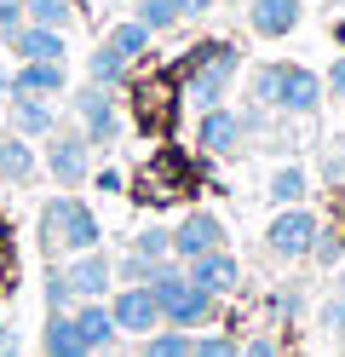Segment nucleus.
<instances>
[{
  "mask_svg": "<svg viewBox=\"0 0 345 357\" xmlns=\"http://www.w3.org/2000/svg\"><path fill=\"white\" fill-rule=\"evenodd\" d=\"M173 6H178V17H184V24H190V17H207V12L219 6V0H173Z\"/></svg>",
  "mask_w": 345,
  "mask_h": 357,
  "instance_id": "nucleus-37",
  "label": "nucleus"
},
{
  "mask_svg": "<svg viewBox=\"0 0 345 357\" xmlns=\"http://www.w3.org/2000/svg\"><path fill=\"white\" fill-rule=\"evenodd\" d=\"M224 6H247V0H224Z\"/></svg>",
  "mask_w": 345,
  "mask_h": 357,
  "instance_id": "nucleus-43",
  "label": "nucleus"
},
{
  "mask_svg": "<svg viewBox=\"0 0 345 357\" xmlns=\"http://www.w3.org/2000/svg\"><path fill=\"white\" fill-rule=\"evenodd\" d=\"M109 317H115V328H121V334H138V340H144L150 328H161V305H155V294H150L144 282H115Z\"/></svg>",
  "mask_w": 345,
  "mask_h": 357,
  "instance_id": "nucleus-9",
  "label": "nucleus"
},
{
  "mask_svg": "<svg viewBox=\"0 0 345 357\" xmlns=\"http://www.w3.org/2000/svg\"><path fill=\"white\" fill-rule=\"evenodd\" d=\"M69 109H75L81 132L92 139V150H98V144H115V139H121V98H115L109 86H98V81L75 86V93H69Z\"/></svg>",
  "mask_w": 345,
  "mask_h": 357,
  "instance_id": "nucleus-4",
  "label": "nucleus"
},
{
  "mask_svg": "<svg viewBox=\"0 0 345 357\" xmlns=\"http://www.w3.org/2000/svg\"><path fill=\"white\" fill-rule=\"evenodd\" d=\"M132 17H138V24H144L150 35H167V29H178V24H184L173 0H132Z\"/></svg>",
  "mask_w": 345,
  "mask_h": 357,
  "instance_id": "nucleus-24",
  "label": "nucleus"
},
{
  "mask_svg": "<svg viewBox=\"0 0 345 357\" xmlns=\"http://www.w3.org/2000/svg\"><path fill=\"white\" fill-rule=\"evenodd\" d=\"M276 81H282V63H253L247 93H253V104H259V109H270V104H276Z\"/></svg>",
  "mask_w": 345,
  "mask_h": 357,
  "instance_id": "nucleus-28",
  "label": "nucleus"
},
{
  "mask_svg": "<svg viewBox=\"0 0 345 357\" xmlns=\"http://www.w3.org/2000/svg\"><path fill=\"white\" fill-rule=\"evenodd\" d=\"M92 178H98V190H109V196L127 185V178H121V167H92Z\"/></svg>",
  "mask_w": 345,
  "mask_h": 357,
  "instance_id": "nucleus-38",
  "label": "nucleus"
},
{
  "mask_svg": "<svg viewBox=\"0 0 345 357\" xmlns=\"http://www.w3.org/2000/svg\"><path fill=\"white\" fill-rule=\"evenodd\" d=\"M334 294H339V300H345V265H339V277H334Z\"/></svg>",
  "mask_w": 345,
  "mask_h": 357,
  "instance_id": "nucleus-41",
  "label": "nucleus"
},
{
  "mask_svg": "<svg viewBox=\"0 0 345 357\" xmlns=\"http://www.w3.org/2000/svg\"><path fill=\"white\" fill-rule=\"evenodd\" d=\"M104 47H115L127 63H144V58H150V47H155V35H150L144 24H138V17H121V24H109Z\"/></svg>",
  "mask_w": 345,
  "mask_h": 357,
  "instance_id": "nucleus-21",
  "label": "nucleus"
},
{
  "mask_svg": "<svg viewBox=\"0 0 345 357\" xmlns=\"http://www.w3.org/2000/svg\"><path fill=\"white\" fill-rule=\"evenodd\" d=\"M23 17L46 29H69L75 24V0H23Z\"/></svg>",
  "mask_w": 345,
  "mask_h": 357,
  "instance_id": "nucleus-25",
  "label": "nucleus"
},
{
  "mask_svg": "<svg viewBox=\"0 0 345 357\" xmlns=\"http://www.w3.org/2000/svg\"><path fill=\"white\" fill-rule=\"evenodd\" d=\"M144 277H150V259H144V254L127 248L121 259H115V282H144Z\"/></svg>",
  "mask_w": 345,
  "mask_h": 357,
  "instance_id": "nucleus-30",
  "label": "nucleus"
},
{
  "mask_svg": "<svg viewBox=\"0 0 345 357\" xmlns=\"http://www.w3.org/2000/svg\"><path fill=\"white\" fill-rule=\"evenodd\" d=\"M213 248H230V236H224V219L213 208H190L173 225V259H201V254H213Z\"/></svg>",
  "mask_w": 345,
  "mask_h": 357,
  "instance_id": "nucleus-6",
  "label": "nucleus"
},
{
  "mask_svg": "<svg viewBox=\"0 0 345 357\" xmlns=\"http://www.w3.org/2000/svg\"><path fill=\"white\" fill-rule=\"evenodd\" d=\"M98 242H104V225H98V213H92L75 190H63V196L46 202V213H40V248L75 259L86 248H98Z\"/></svg>",
  "mask_w": 345,
  "mask_h": 357,
  "instance_id": "nucleus-2",
  "label": "nucleus"
},
{
  "mask_svg": "<svg viewBox=\"0 0 345 357\" xmlns=\"http://www.w3.org/2000/svg\"><path fill=\"white\" fill-rule=\"evenodd\" d=\"M17 24H29V17H23V0H0V40H6Z\"/></svg>",
  "mask_w": 345,
  "mask_h": 357,
  "instance_id": "nucleus-34",
  "label": "nucleus"
},
{
  "mask_svg": "<svg viewBox=\"0 0 345 357\" xmlns=\"http://www.w3.org/2000/svg\"><path fill=\"white\" fill-rule=\"evenodd\" d=\"M98 357H127V351H121V346H115V351H98Z\"/></svg>",
  "mask_w": 345,
  "mask_h": 357,
  "instance_id": "nucleus-42",
  "label": "nucleus"
},
{
  "mask_svg": "<svg viewBox=\"0 0 345 357\" xmlns=\"http://www.w3.org/2000/svg\"><path fill=\"white\" fill-rule=\"evenodd\" d=\"M265 196L276 208H305V196H311V173L299 167V162H282L270 173V185H265Z\"/></svg>",
  "mask_w": 345,
  "mask_h": 357,
  "instance_id": "nucleus-20",
  "label": "nucleus"
},
{
  "mask_svg": "<svg viewBox=\"0 0 345 357\" xmlns=\"http://www.w3.org/2000/svg\"><path fill=\"white\" fill-rule=\"evenodd\" d=\"M46 155H40V173H52L58 190H81L92 178V139L81 127H58L52 139H40Z\"/></svg>",
  "mask_w": 345,
  "mask_h": 357,
  "instance_id": "nucleus-3",
  "label": "nucleus"
},
{
  "mask_svg": "<svg viewBox=\"0 0 345 357\" xmlns=\"http://www.w3.org/2000/svg\"><path fill=\"white\" fill-rule=\"evenodd\" d=\"M0 357H17V346H12V328L0 323Z\"/></svg>",
  "mask_w": 345,
  "mask_h": 357,
  "instance_id": "nucleus-40",
  "label": "nucleus"
},
{
  "mask_svg": "<svg viewBox=\"0 0 345 357\" xmlns=\"http://www.w3.org/2000/svg\"><path fill=\"white\" fill-rule=\"evenodd\" d=\"M132 254H144L150 265L155 259H173V225H144L132 236Z\"/></svg>",
  "mask_w": 345,
  "mask_h": 357,
  "instance_id": "nucleus-27",
  "label": "nucleus"
},
{
  "mask_svg": "<svg viewBox=\"0 0 345 357\" xmlns=\"http://www.w3.org/2000/svg\"><path fill=\"white\" fill-rule=\"evenodd\" d=\"M6 98H12V70L0 63V109H6Z\"/></svg>",
  "mask_w": 345,
  "mask_h": 357,
  "instance_id": "nucleus-39",
  "label": "nucleus"
},
{
  "mask_svg": "<svg viewBox=\"0 0 345 357\" xmlns=\"http://www.w3.org/2000/svg\"><path fill=\"white\" fill-rule=\"evenodd\" d=\"M316 236H322V219L311 208H276V219L265 225V248L276 259H311Z\"/></svg>",
  "mask_w": 345,
  "mask_h": 357,
  "instance_id": "nucleus-5",
  "label": "nucleus"
},
{
  "mask_svg": "<svg viewBox=\"0 0 345 357\" xmlns=\"http://www.w3.org/2000/svg\"><path fill=\"white\" fill-rule=\"evenodd\" d=\"M138 357H190V334L161 323V328H150V334H144V346H138Z\"/></svg>",
  "mask_w": 345,
  "mask_h": 357,
  "instance_id": "nucleus-23",
  "label": "nucleus"
},
{
  "mask_svg": "<svg viewBox=\"0 0 345 357\" xmlns=\"http://www.w3.org/2000/svg\"><path fill=\"white\" fill-rule=\"evenodd\" d=\"M69 317H75V334L86 340L92 357L121 346V328H115V317H109V300H75V305H69Z\"/></svg>",
  "mask_w": 345,
  "mask_h": 357,
  "instance_id": "nucleus-15",
  "label": "nucleus"
},
{
  "mask_svg": "<svg viewBox=\"0 0 345 357\" xmlns=\"http://www.w3.org/2000/svg\"><path fill=\"white\" fill-rule=\"evenodd\" d=\"M40 357H92V351H86V340L75 334V317H69V311H46Z\"/></svg>",
  "mask_w": 345,
  "mask_h": 357,
  "instance_id": "nucleus-18",
  "label": "nucleus"
},
{
  "mask_svg": "<svg viewBox=\"0 0 345 357\" xmlns=\"http://www.w3.org/2000/svg\"><path fill=\"white\" fill-rule=\"evenodd\" d=\"M6 47H12L17 63H63V58H69L63 29H46V24H17V29L6 35Z\"/></svg>",
  "mask_w": 345,
  "mask_h": 357,
  "instance_id": "nucleus-12",
  "label": "nucleus"
},
{
  "mask_svg": "<svg viewBox=\"0 0 345 357\" xmlns=\"http://www.w3.org/2000/svg\"><path fill=\"white\" fill-rule=\"evenodd\" d=\"M276 311H282V317H299V311H305V294H299V288H282V294H276Z\"/></svg>",
  "mask_w": 345,
  "mask_h": 357,
  "instance_id": "nucleus-36",
  "label": "nucleus"
},
{
  "mask_svg": "<svg viewBox=\"0 0 345 357\" xmlns=\"http://www.w3.org/2000/svg\"><path fill=\"white\" fill-rule=\"evenodd\" d=\"M63 282H69V294L75 300H109L115 294V259L104 248H86L63 265Z\"/></svg>",
  "mask_w": 345,
  "mask_h": 357,
  "instance_id": "nucleus-10",
  "label": "nucleus"
},
{
  "mask_svg": "<svg viewBox=\"0 0 345 357\" xmlns=\"http://www.w3.org/2000/svg\"><path fill=\"white\" fill-rule=\"evenodd\" d=\"M316 317H322V328H328V334H345V300H339V294H328Z\"/></svg>",
  "mask_w": 345,
  "mask_h": 357,
  "instance_id": "nucleus-32",
  "label": "nucleus"
},
{
  "mask_svg": "<svg viewBox=\"0 0 345 357\" xmlns=\"http://www.w3.org/2000/svg\"><path fill=\"white\" fill-rule=\"evenodd\" d=\"M190 357H242V340L224 328H201V334H190Z\"/></svg>",
  "mask_w": 345,
  "mask_h": 357,
  "instance_id": "nucleus-26",
  "label": "nucleus"
},
{
  "mask_svg": "<svg viewBox=\"0 0 345 357\" xmlns=\"http://www.w3.org/2000/svg\"><path fill=\"white\" fill-rule=\"evenodd\" d=\"M242 144H247L242 109L213 104V109H201V116H196V150L201 155H242Z\"/></svg>",
  "mask_w": 345,
  "mask_h": 357,
  "instance_id": "nucleus-7",
  "label": "nucleus"
},
{
  "mask_svg": "<svg viewBox=\"0 0 345 357\" xmlns=\"http://www.w3.org/2000/svg\"><path fill=\"white\" fill-rule=\"evenodd\" d=\"M213 317H219V300H213V294H201V288H190V282H184L173 300H161V323H167V328L201 334Z\"/></svg>",
  "mask_w": 345,
  "mask_h": 357,
  "instance_id": "nucleus-14",
  "label": "nucleus"
},
{
  "mask_svg": "<svg viewBox=\"0 0 345 357\" xmlns=\"http://www.w3.org/2000/svg\"><path fill=\"white\" fill-rule=\"evenodd\" d=\"M236 75H242V47L236 40H201V47L184 58V104H190L196 116L224 104Z\"/></svg>",
  "mask_w": 345,
  "mask_h": 357,
  "instance_id": "nucleus-1",
  "label": "nucleus"
},
{
  "mask_svg": "<svg viewBox=\"0 0 345 357\" xmlns=\"http://www.w3.org/2000/svg\"><path fill=\"white\" fill-rule=\"evenodd\" d=\"M322 98H328V86H322V75L311 70V63H282V81H276V104L282 116H316Z\"/></svg>",
  "mask_w": 345,
  "mask_h": 357,
  "instance_id": "nucleus-8",
  "label": "nucleus"
},
{
  "mask_svg": "<svg viewBox=\"0 0 345 357\" xmlns=\"http://www.w3.org/2000/svg\"><path fill=\"white\" fill-rule=\"evenodd\" d=\"M247 29L259 40H288L299 29V17H305V0H247Z\"/></svg>",
  "mask_w": 345,
  "mask_h": 357,
  "instance_id": "nucleus-13",
  "label": "nucleus"
},
{
  "mask_svg": "<svg viewBox=\"0 0 345 357\" xmlns=\"http://www.w3.org/2000/svg\"><path fill=\"white\" fill-rule=\"evenodd\" d=\"M6 116L17 139H52L58 132V104L52 98H6Z\"/></svg>",
  "mask_w": 345,
  "mask_h": 357,
  "instance_id": "nucleus-17",
  "label": "nucleus"
},
{
  "mask_svg": "<svg viewBox=\"0 0 345 357\" xmlns=\"http://www.w3.org/2000/svg\"><path fill=\"white\" fill-rule=\"evenodd\" d=\"M127 75H132V63L115 52V47H104V40H98V47H92V58H86V81L109 86V93H121V86H127Z\"/></svg>",
  "mask_w": 345,
  "mask_h": 357,
  "instance_id": "nucleus-22",
  "label": "nucleus"
},
{
  "mask_svg": "<svg viewBox=\"0 0 345 357\" xmlns=\"http://www.w3.org/2000/svg\"><path fill=\"white\" fill-rule=\"evenodd\" d=\"M242 357H282V346H276L270 334H247V340H242Z\"/></svg>",
  "mask_w": 345,
  "mask_h": 357,
  "instance_id": "nucleus-33",
  "label": "nucleus"
},
{
  "mask_svg": "<svg viewBox=\"0 0 345 357\" xmlns=\"http://www.w3.org/2000/svg\"><path fill=\"white\" fill-rule=\"evenodd\" d=\"M35 173H40L35 139H17V132H0V178H12V185H29Z\"/></svg>",
  "mask_w": 345,
  "mask_h": 357,
  "instance_id": "nucleus-19",
  "label": "nucleus"
},
{
  "mask_svg": "<svg viewBox=\"0 0 345 357\" xmlns=\"http://www.w3.org/2000/svg\"><path fill=\"white\" fill-rule=\"evenodd\" d=\"M184 277H190V288L224 300V294H236V288H242V259L230 254V248H213V254H201V259L184 265Z\"/></svg>",
  "mask_w": 345,
  "mask_h": 357,
  "instance_id": "nucleus-11",
  "label": "nucleus"
},
{
  "mask_svg": "<svg viewBox=\"0 0 345 357\" xmlns=\"http://www.w3.org/2000/svg\"><path fill=\"white\" fill-rule=\"evenodd\" d=\"M75 305V294H69V282H63V265H52L46 271V311H69Z\"/></svg>",
  "mask_w": 345,
  "mask_h": 357,
  "instance_id": "nucleus-29",
  "label": "nucleus"
},
{
  "mask_svg": "<svg viewBox=\"0 0 345 357\" xmlns=\"http://www.w3.org/2000/svg\"><path fill=\"white\" fill-rule=\"evenodd\" d=\"M339 254H345V236H339V231H322V236H316V248H311L316 265H339Z\"/></svg>",
  "mask_w": 345,
  "mask_h": 357,
  "instance_id": "nucleus-31",
  "label": "nucleus"
},
{
  "mask_svg": "<svg viewBox=\"0 0 345 357\" xmlns=\"http://www.w3.org/2000/svg\"><path fill=\"white\" fill-rule=\"evenodd\" d=\"M322 86H328V98H339V104H345V52L334 58V70L322 75Z\"/></svg>",
  "mask_w": 345,
  "mask_h": 357,
  "instance_id": "nucleus-35",
  "label": "nucleus"
},
{
  "mask_svg": "<svg viewBox=\"0 0 345 357\" xmlns=\"http://www.w3.org/2000/svg\"><path fill=\"white\" fill-rule=\"evenodd\" d=\"M69 93V70L63 63H17L12 70V98H63Z\"/></svg>",
  "mask_w": 345,
  "mask_h": 357,
  "instance_id": "nucleus-16",
  "label": "nucleus"
}]
</instances>
